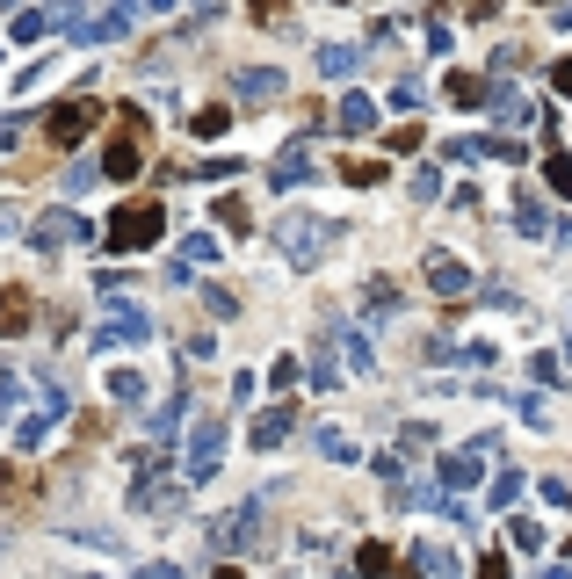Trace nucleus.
<instances>
[{
  "mask_svg": "<svg viewBox=\"0 0 572 579\" xmlns=\"http://www.w3.org/2000/svg\"><path fill=\"white\" fill-rule=\"evenodd\" d=\"M478 579H507V558H500V551H493V558H486V565H478Z\"/></svg>",
  "mask_w": 572,
  "mask_h": 579,
  "instance_id": "nucleus-9",
  "label": "nucleus"
},
{
  "mask_svg": "<svg viewBox=\"0 0 572 579\" xmlns=\"http://www.w3.org/2000/svg\"><path fill=\"white\" fill-rule=\"evenodd\" d=\"M544 174H551V189H558V196H572V160H565V152H551Z\"/></svg>",
  "mask_w": 572,
  "mask_h": 579,
  "instance_id": "nucleus-5",
  "label": "nucleus"
},
{
  "mask_svg": "<svg viewBox=\"0 0 572 579\" xmlns=\"http://www.w3.org/2000/svg\"><path fill=\"white\" fill-rule=\"evenodd\" d=\"M145 138H153V124H145L138 109H124V131H116V145H109V181H131L145 167Z\"/></svg>",
  "mask_w": 572,
  "mask_h": 579,
  "instance_id": "nucleus-2",
  "label": "nucleus"
},
{
  "mask_svg": "<svg viewBox=\"0 0 572 579\" xmlns=\"http://www.w3.org/2000/svg\"><path fill=\"white\" fill-rule=\"evenodd\" d=\"M551 80H558V95H572V58H558V66H551Z\"/></svg>",
  "mask_w": 572,
  "mask_h": 579,
  "instance_id": "nucleus-8",
  "label": "nucleus"
},
{
  "mask_svg": "<svg viewBox=\"0 0 572 579\" xmlns=\"http://www.w3.org/2000/svg\"><path fill=\"white\" fill-rule=\"evenodd\" d=\"M95 116H102V102H87V95H73V102H66V109H58L51 124H44V145H58V152H66V145H80L87 131H95Z\"/></svg>",
  "mask_w": 572,
  "mask_h": 579,
  "instance_id": "nucleus-3",
  "label": "nucleus"
},
{
  "mask_svg": "<svg viewBox=\"0 0 572 579\" xmlns=\"http://www.w3.org/2000/svg\"><path fill=\"white\" fill-rule=\"evenodd\" d=\"M341 174H348V181H384V167H377V160H341Z\"/></svg>",
  "mask_w": 572,
  "mask_h": 579,
  "instance_id": "nucleus-7",
  "label": "nucleus"
},
{
  "mask_svg": "<svg viewBox=\"0 0 572 579\" xmlns=\"http://www.w3.org/2000/svg\"><path fill=\"white\" fill-rule=\"evenodd\" d=\"M160 232H167V210H160L153 196H138V203H124V210H116V225H109V247H116V254H145Z\"/></svg>",
  "mask_w": 572,
  "mask_h": 579,
  "instance_id": "nucleus-1",
  "label": "nucleus"
},
{
  "mask_svg": "<svg viewBox=\"0 0 572 579\" xmlns=\"http://www.w3.org/2000/svg\"><path fill=\"white\" fill-rule=\"evenodd\" d=\"M29 319H37V304H29V290H8V297H0V333H22Z\"/></svg>",
  "mask_w": 572,
  "mask_h": 579,
  "instance_id": "nucleus-4",
  "label": "nucleus"
},
{
  "mask_svg": "<svg viewBox=\"0 0 572 579\" xmlns=\"http://www.w3.org/2000/svg\"><path fill=\"white\" fill-rule=\"evenodd\" d=\"M254 15H261V22H276V15H283V0H254Z\"/></svg>",
  "mask_w": 572,
  "mask_h": 579,
  "instance_id": "nucleus-10",
  "label": "nucleus"
},
{
  "mask_svg": "<svg viewBox=\"0 0 572 579\" xmlns=\"http://www.w3.org/2000/svg\"><path fill=\"white\" fill-rule=\"evenodd\" d=\"M399 558H391V543H363V572H391Z\"/></svg>",
  "mask_w": 572,
  "mask_h": 579,
  "instance_id": "nucleus-6",
  "label": "nucleus"
},
{
  "mask_svg": "<svg viewBox=\"0 0 572 579\" xmlns=\"http://www.w3.org/2000/svg\"><path fill=\"white\" fill-rule=\"evenodd\" d=\"M218 579H247V572H232V565H225V572H218Z\"/></svg>",
  "mask_w": 572,
  "mask_h": 579,
  "instance_id": "nucleus-11",
  "label": "nucleus"
}]
</instances>
